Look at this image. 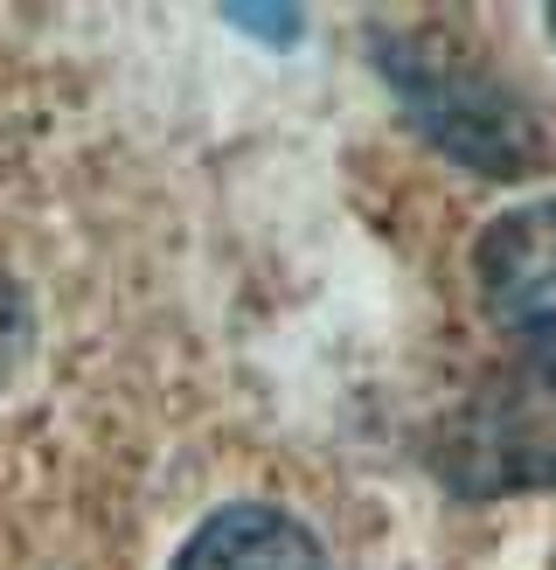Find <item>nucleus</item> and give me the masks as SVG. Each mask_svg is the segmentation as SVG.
Segmentation results:
<instances>
[{"mask_svg":"<svg viewBox=\"0 0 556 570\" xmlns=\"http://www.w3.org/2000/svg\"><path fill=\"white\" fill-rule=\"evenodd\" d=\"M383 70L397 77L404 111L425 126L445 154H459L480 175H522L536 160V126L522 119L508 91H494L480 70H459L438 49H397L383 56Z\"/></svg>","mask_w":556,"mask_h":570,"instance_id":"obj_1","label":"nucleus"},{"mask_svg":"<svg viewBox=\"0 0 556 570\" xmlns=\"http://www.w3.org/2000/svg\"><path fill=\"white\" fill-rule=\"evenodd\" d=\"M473 272H480V306L494 313V327L522 348L528 383L556 390V203L487 223Z\"/></svg>","mask_w":556,"mask_h":570,"instance_id":"obj_2","label":"nucleus"},{"mask_svg":"<svg viewBox=\"0 0 556 570\" xmlns=\"http://www.w3.org/2000/svg\"><path fill=\"white\" fill-rule=\"evenodd\" d=\"M175 570H327V550L306 522L286 515V508L237 501V508H216V515L188 535Z\"/></svg>","mask_w":556,"mask_h":570,"instance_id":"obj_3","label":"nucleus"},{"mask_svg":"<svg viewBox=\"0 0 556 570\" xmlns=\"http://www.w3.org/2000/svg\"><path fill=\"white\" fill-rule=\"evenodd\" d=\"M230 21H244V28H265V36H292V28H299V14H230Z\"/></svg>","mask_w":556,"mask_h":570,"instance_id":"obj_4","label":"nucleus"},{"mask_svg":"<svg viewBox=\"0 0 556 570\" xmlns=\"http://www.w3.org/2000/svg\"><path fill=\"white\" fill-rule=\"evenodd\" d=\"M543 21H549V36H556V8H549V14H543Z\"/></svg>","mask_w":556,"mask_h":570,"instance_id":"obj_5","label":"nucleus"}]
</instances>
